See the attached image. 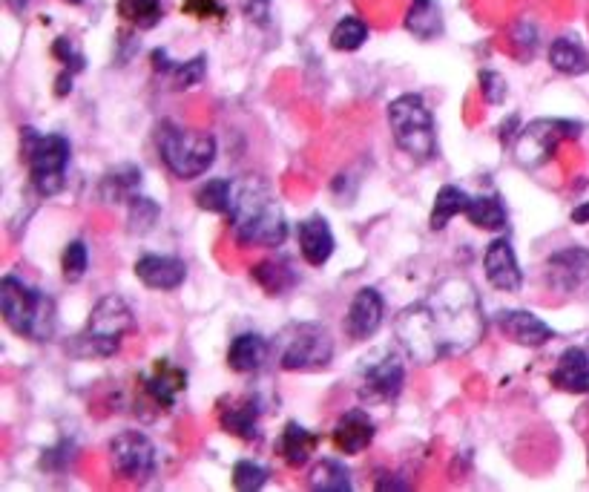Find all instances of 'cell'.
Listing matches in <instances>:
<instances>
[{
    "label": "cell",
    "mask_w": 589,
    "mask_h": 492,
    "mask_svg": "<svg viewBox=\"0 0 589 492\" xmlns=\"http://www.w3.org/2000/svg\"><path fill=\"white\" fill-rule=\"evenodd\" d=\"M268 484V469L253 461H239L233 467V487L239 492H256Z\"/></svg>",
    "instance_id": "d590c367"
},
{
    "label": "cell",
    "mask_w": 589,
    "mask_h": 492,
    "mask_svg": "<svg viewBox=\"0 0 589 492\" xmlns=\"http://www.w3.org/2000/svg\"><path fill=\"white\" fill-rule=\"evenodd\" d=\"M230 228L239 245L279 248L288 236V222L265 182L250 179L236 188L230 208Z\"/></svg>",
    "instance_id": "7a4b0ae2"
},
{
    "label": "cell",
    "mask_w": 589,
    "mask_h": 492,
    "mask_svg": "<svg viewBox=\"0 0 589 492\" xmlns=\"http://www.w3.org/2000/svg\"><path fill=\"white\" fill-rule=\"evenodd\" d=\"M365 41H368V24L363 18L348 15V18H340L337 26L331 29V47L337 52H357Z\"/></svg>",
    "instance_id": "d6a6232c"
},
{
    "label": "cell",
    "mask_w": 589,
    "mask_h": 492,
    "mask_svg": "<svg viewBox=\"0 0 589 492\" xmlns=\"http://www.w3.org/2000/svg\"><path fill=\"white\" fill-rule=\"evenodd\" d=\"M480 93H483V98H486L489 104H503V101H506V93H509V87H506L503 75L486 70V72H480Z\"/></svg>",
    "instance_id": "74e56055"
},
{
    "label": "cell",
    "mask_w": 589,
    "mask_h": 492,
    "mask_svg": "<svg viewBox=\"0 0 589 492\" xmlns=\"http://www.w3.org/2000/svg\"><path fill=\"white\" fill-rule=\"evenodd\" d=\"M259 418H262V403L259 398H242L222 403L219 409V423L227 435L242 438V441H256L259 438Z\"/></svg>",
    "instance_id": "44dd1931"
},
{
    "label": "cell",
    "mask_w": 589,
    "mask_h": 492,
    "mask_svg": "<svg viewBox=\"0 0 589 492\" xmlns=\"http://www.w3.org/2000/svg\"><path fill=\"white\" fill-rule=\"evenodd\" d=\"M0 311L3 323L26 340L46 343L55 334V303L18 277L0 282Z\"/></svg>",
    "instance_id": "3957f363"
},
{
    "label": "cell",
    "mask_w": 589,
    "mask_h": 492,
    "mask_svg": "<svg viewBox=\"0 0 589 492\" xmlns=\"http://www.w3.org/2000/svg\"><path fill=\"white\" fill-rule=\"evenodd\" d=\"M204 72H207V61H204V55H196L187 64H173V70L167 72V75H173V87L176 90H190V87L202 84Z\"/></svg>",
    "instance_id": "8d00e7d4"
},
{
    "label": "cell",
    "mask_w": 589,
    "mask_h": 492,
    "mask_svg": "<svg viewBox=\"0 0 589 492\" xmlns=\"http://www.w3.org/2000/svg\"><path fill=\"white\" fill-rule=\"evenodd\" d=\"M87 265H90V251L81 239L69 242L64 248V257H61V271H64V280L67 282H81L84 274H87Z\"/></svg>",
    "instance_id": "836d02e7"
},
{
    "label": "cell",
    "mask_w": 589,
    "mask_h": 492,
    "mask_svg": "<svg viewBox=\"0 0 589 492\" xmlns=\"http://www.w3.org/2000/svg\"><path fill=\"white\" fill-rule=\"evenodd\" d=\"M406 29L420 38V41H431L443 32V12L437 0H414L406 15Z\"/></svg>",
    "instance_id": "d4e9b609"
},
{
    "label": "cell",
    "mask_w": 589,
    "mask_h": 492,
    "mask_svg": "<svg viewBox=\"0 0 589 492\" xmlns=\"http://www.w3.org/2000/svg\"><path fill=\"white\" fill-rule=\"evenodd\" d=\"M26 6H29V0H9V9H12L15 15H23Z\"/></svg>",
    "instance_id": "7bdbcfd3"
},
{
    "label": "cell",
    "mask_w": 589,
    "mask_h": 492,
    "mask_svg": "<svg viewBox=\"0 0 589 492\" xmlns=\"http://www.w3.org/2000/svg\"><path fill=\"white\" fill-rule=\"evenodd\" d=\"M118 15L138 29H153L164 18V6L161 0H121Z\"/></svg>",
    "instance_id": "1f68e13d"
},
{
    "label": "cell",
    "mask_w": 589,
    "mask_h": 492,
    "mask_svg": "<svg viewBox=\"0 0 589 492\" xmlns=\"http://www.w3.org/2000/svg\"><path fill=\"white\" fill-rule=\"evenodd\" d=\"M67 3H84V0H67Z\"/></svg>",
    "instance_id": "ee69618b"
},
{
    "label": "cell",
    "mask_w": 589,
    "mask_h": 492,
    "mask_svg": "<svg viewBox=\"0 0 589 492\" xmlns=\"http://www.w3.org/2000/svg\"><path fill=\"white\" fill-rule=\"evenodd\" d=\"M319 444V435H314L311 429H305V426H299L296 421L285 423V429H282V435H279V455H282V461L288 464V467H305L308 461H311V455L317 452Z\"/></svg>",
    "instance_id": "7402d4cb"
},
{
    "label": "cell",
    "mask_w": 589,
    "mask_h": 492,
    "mask_svg": "<svg viewBox=\"0 0 589 492\" xmlns=\"http://www.w3.org/2000/svg\"><path fill=\"white\" fill-rule=\"evenodd\" d=\"M394 331L403 352L420 366L472 352L486 331L477 288L466 277L443 280L423 303L400 311Z\"/></svg>",
    "instance_id": "6da1fadb"
},
{
    "label": "cell",
    "mask_w": 589,
    "mask_h": 492,
    "mask_svg": "<svg viewBox=\"0 0 589 492\" xmlns=\"http://www.w3.org/2000/svg\"><path fill=\"white\" fill-rule=\"evenodd\" d=\"M498 326L512 343L529 346V349H541L555 337V331L532 311H500Z\"/></svg>",
    "instance_id": "9a60e30c"
},
{
    "label": "cell",
    "mask_w": 589,
    "mask_h": 492,
    "mask_svg": "<svg viewBox=\"0 0 589 492\" xmlns=\"http://www.w3.org/2000/svg\"><path fill=\"white\" fill-rule=\"evenodd\" d=\"M52 55H55L69 72L84 70V55H81V49L75 47L69 38H58V41L52 44Z\"/></svg>",
    "instance_id": "f35d334b"
},
{
    "label": "cell",
    "mask_w": 589,
    "mask_h": 492,
    "mask_svg": "<svg viewBox=\"0 0 589 492\" xmlns=\"http://www.w3.org/2000/svg\"><path fill=\"white\" fill-rule=\"evenodd\" d=\"M388 124L397 147L411 159L431 162L437 156V136H434V116L426 107L423 95L406 93L388 104Z\"/></svg>",
    "instance_id": "52a82bcc"
},
{
    "label": "cell",
    "mask_w": 589,
    "mask_h": 492,
    "mask_svg": "<svg viewBox=\"0 0 589 492\" xmlns=\"http://www.w3.org/2000/svg\"><path fill=\"white\" fill-rule=\"evenodd\" d=\"M133 326H136V320H133L130 305L118 294H107L95 303L87 326L72 340L69 352L75 357H113L121 349L124 337L133 331Z\"/></svg>",
    "instance_id": "277c9868"
},
{
    "label": "cell",
    "mask_w": 589,
    "mask_h": 492,
    "mask_svg": "<svg viewBox=\"0 0 589 492\" xmlns=\"http://www.w3.org/2000/svg\"><path fill=\"white\" fill-rule=\"evenodd\" d=\"M136 277L153 291H176L187 280V265L179 257L144 254L136 262Z\"/></svg>",
    "instance_id": "e0dca14e"
},
{
    "label": "cell",
    "mask_w": 589,
    "mask_h": 492,
    "mask_svg": "<svg viewBox=\"0 0 589 492\" xmlns=\"http://www.w3.org/2000/svg\"><path fill=\"white\" fill-rule=\"evenodd\" d=\"M253 280H256V285L268 297H282V294H288L294 288L299 277H296V271L291 268V262H285V259H265V262H259L253 268Z\"/></svg>",
    "instance_id": "cb8c5ba5"
},
{
    "label": "cell",
    "mask_w": 589,
    "mask_h": 492,
    "mask_svg": "<svg viewBox=\"0 0 589 492\" xmlns=\"http://www.w3.org/2000/svg\"><path fill=\"white\" fill-rule=\"evenodd\" d=\"M572 222H575V225H587L589 222V202L578 205V208L572 211Z\"/></svg>",
    "instance_id": "60d3db41"
},
{
    "label": "cell",
    "mask_w": 589,
    "mask_h": 492,
    "mask_svg": "<svg viewBox=\"0 0 589 492\" xmlns=\"http://www.w3.org/2000/svg\"><path fill=\"white\" fill-rule=\"evenodd\" d=\"M334 360V337L319 323H302L291 328L285 349L279 354V366L285 372H314L325 369Z\"/></svg>",
    "instance_id": "ba28073f"
},
{
    "label": "cell",
    "mask_w": 589,
    "mask_h": 492,
    "mask_svg": "<svg viewBox=\"0 0 589 492\" xmlns=\"http://www.w3.org/2000/svg\"><path fill=\"white\" fill-rule=\"evenodd\" d=\"M469 205H472V196H469L466 190L454 188V185H443V188L437 190V196H434L429 228L431 231H443L457 213H466Z\"/></svg>",
    "instance_id": "484cf974"
},
{
    "label": "cell",
    "mask_w": 589,
    "mask_h": 492,
    "mask_svg": "<svg viewBox=\"0 0 589 492\" xmlns=\"http://www.w3.org/2000/svg\"><path fill=\"white\" fill-rule=\"evenodd\" d=\"M184 12L196 15L199 21H207V18H222L225 6L222 0H184Z\"/></svg>",
    "instance_id": "ab89813d"
},
{
    "label": "cell",
    "mask_w": 589,
    "mask_h": 492,
    "mask_svg": "<svg viewBox=\"0 0 589 492\" xmlns=\"http://www.w3.org/2000/svg\"><path fill=\"white\" fill-rule=\"evenodd\" d=\"M296 239H299V254H302V259H305L311 268H322L328 259L334 257L337 239H334L331 225H328L322 216L305 219V222L299 225V231H296Z\"/></svg>",
    "instance_id": "ac0fdd59"
},
{
    "label": "cell",
    "mask_w": 589,
    "mask_h": 492,
    "mask_svg": "<svg viewBox=\"0 0 589 492\" xmlns=\"http://www.w3.org/2000/svg\"><path fill=\"white\" fill-rule=\"evenodd\" d=\"M308 487L317 492H348L354 487L351 472L337 464V461H322L311 469L308 475Z\"/></svg>",
    "instance_id": "f546056e"
},
{
    "label": "cell",
    "mask_w": 589,
    "mask_h": 492,
    "mask_svg": "<svg viewBox=\"0 0 589 492\" xmlns=\"http://www.w3.org/2000/svg\"><path fill=\"white\" fill-rule=\"evenodd\" d=\"M546 282L561 291L572 294L589 282V251L587 248H564L546 259Z\"/></svg>",
    "instance_id": "4fadbf2b"
},
{
    "label": "cell",
    "mask_w": 589,
    "mask_h": 492,
    "mask_svg": "<svg viewBox=\"0 0 589 492\" xmlns=\"http://www.w3.org/2000/svg\"><path fill=\"white\" fill-rule=\"evenodd\" d=\"M374 435H377V426L371 421V415L365 409H348L342 415L331 438H334V446L345 452V455H360L368 446L374 444Z\"/></svg>",
    "instance_id": "2e32d148"
},
{
    "label": "cell",
    "mask_w": 589,
    "mask_h": 492,
    "mask_svg": "<svg viewBox=\"0 0 589 492\" xmlns=\"http://www.w3.org/2000/svg\"><path fill=\"white\" fill-rule=\"evenodd\" d=\"M480 231H503L506 228V208L500 196H472V205L463 213Z\"/></svg>",
    "instance_id": "83f0119b"
},
{
    "label": "cell",
    "mask_w": 589,
    "mask_h": 492,
    "mask_svg": "<svg viewBox=\"0 0 589 492\" xmlns=\"http://www.w3.org/2000/svg\"><path fill=\"white\" fill-rule=\"evenodd\" d=\"M549 64L564 75H584V72H589V55L578 41L558 38L549 47Z\"/></svg>",
    "instance_id": "4316f807"
},
{
    "label": "cell",
    "mask_w": 589,
    "mask_h": 492,
    "mask_svg": "<svg viewBox=\"0 0 589 492\" xmlns=\"http://www.w3.org/2000/svg\"><path fill=\"white\" fill-rule=\"evenodd\" d=\"M159 219V205L147 196H133L130 199V231L133 234H147Z\"/></svg>",
    "instance_id": "e575fe53"
},
{
    "label": "cell",
    "mask_w": 589,
    "mask_h": 492,
    "mask_svg": "<svg viewBox=\"0 0 589 492\" xmlns=\"http://www.w3.org/2000/svg\"><path fill=\"white\" fill-rule=\"evenodd\" d=\"M265 360H268V340L262 334H250V331L239 334L227 349V366L239 375L259 372Z\"/></svg>",
    "instance_id": "603a6c76"
},
{
    "label": "cell",
    "mask_w": 589,
    "mask_h": 492,
    "mask_svg": "<svg viewBox=\"0 0 589 492\" xmlns=\"http://www.w3.org/2000/svg\"><path fill=\"white\" fill-rule=\"evenodd\" d=\"M233 196H236V185L230 179H210L199 193H196V205L202 211L210 213H230L233 208Z\"/></svg>",
    "instance_id": "4dcf8cb0"
},
{
    "label": "cell",
    "mask_w": 589,
    "mask_h": 492,
    "mask_svg": "<svg viewBox=\"0 0 589 492\" xmlns=\"http://www.w3.org/2000/svg\"><path fill=\"white\" fill-rule=\"evenodd\" d=\"M144 392L153 398V403H159L164 409H173L176 400L187 389V372L173 366L170 360H156V369L150 375L141 377Z\"/></svg>",
    "instance_id": "ffe728a7"
},
{
    "label": "cell",
    "mask_w": 589,
    "mask_h": 492,
    "mask_svg": "<svg viewBox=\"0 0 589 492\" xmlns=\"http://www.w3.org/2000/svg\"><path fill=\"white\" fill-rule=\"evenodd\" d=\"M386 317V303L377 288H360L345 311V334L357 343L374 337Z\"/></svg>",
    "instance_id": "7c38bea8"
},
{
    "label": "cell",
    "mask_w": 589,
    "mask_h": 492,
    "mask_svg": "<svg viewBox=\"0 0 589 492\" xmlns=\"http://www.w3.org/2000/svg\"><path fill=\"white\" fill-rule=\"evenodd\" d=\"M110 458H113L115 472L124 481H133V484H147L159 469L156 444L136 429H127V432L115 435L110 441Z\"/></svg>",
    "instance_id": "30bf717a"
},
{
    "label": "cell",
    "mask_w": 589,
    "mask_h": 492,
    "mask_svg": "<svg viewBox=\"0 0 589 492\" xmlns=\"http://www.w3.org/2000/svg\"><path fill=\"white\" fill-rule=\"evenodd\" d=\"M21 144L32 188L38 190V196H58L67 185V167L72 159L69 141L55 133H38L32 127H23Z\"/></svg>",
    "instance_id": "5b68a950"
},
{
    "label": "cell",
    "mask_w": 589,
    "mask_h": 492,
    "mask_svg": "<svg viewBox=\"0 0 589 492\" xmlns=\"http://www.w3.org/2000/svg\"><path fill=\"white\" fill-rule=\"evenodd\" d=\"M578 130L581 124H572V121H564V118H538V121H529L518 133V141H515V159L521 167H541L552 159V153L558 150V144L564 139H578Z\"/></svg>",
    "instance_id": "9c48e42d"
},
{
    "label": "cell",
    "mask_w": 589,
    "mask_h": 492,
    "mask_svg": "<svg viewBox=\"0 0 589 492\" xmlns=\"http://www.w3.org/2000/svg\"><path fill=\"white\" fill-rule=\"evenodd\" d=\"M483 271H486V280L492 288L498 291H506V294H518L523 285V271L518 265V257H515V248L509 239H495L486 254H483Z\"/></svg>",
    "instance_id": "5bb4252c"
},
{
    "label": "cell",
    "mask_w": 589,
    "mask_h": 492,
    "mask_svg": "<svg viewBox=\"0 0 589 492\" xmlns=\"http://www.w3.org/2000/svg\"><path fill=\"white\" fill-rule=\"evenodd\" d=\"M406 386V366L394 352H380L377 357L365 360L363 386L360 395L374 403H388L400 398Z\"/></svg>",
    "instance_id": "8fae6325"
},
{
    "label": "cell",
    "mask_w": 589,
    "mask_h": 492,
    "mask_svg": "<svg viewBox=\"0 0 589 492\" xmlns=\"http://www.w3.org/2000/svg\"><path fill=\"white\" fill-rule=\"evenodd\" d=\"M156 144L164 167L182 182L199 179L216 162V139L210 133L187 130L179 124H161Z\"/></svg>",
    "instance_id": "8992f818"
},
{
    "label": "cell",
    "mask_w": 589,
    "mask_h": 492,
    "mask_svg": "<svg viewBox=\"0 0 589 492\" xmlns=\"http://www.w3.org/2000/svg\"><path fill=\"white\" fill-rule=\"evenodd\" d=\"M549 383L569 395H589V352L581 346H569L558 357V366L552 369Z\"/></svg>",
    "instance_id": "d6986e66"
},
{
    "label": "cell",
    "mask_w": 589,
    "mask_h": 492,
    "mask_svg": "<svg viewBox=\"0 0 589 492\" xmlns=\"http://www.w3.org/2000/svg\"><path fill=\"white\" fill-rule=\"evenodd\" d=\"M141 185V170L133 167V164H124V167H115L113 173L104 176L101 182V196L107 202H130L136 196V188Z\"/></svg>",
    "instance_id": "f1b7e54d"
},
{
    "label": "cell",
    "mask_w": 589,
    "mask_h": 492,
    "mask_svg": "<svg viewBox=\"0 0 589 492\" xmlns=\"http://www.w3.org/2000/svg\"><path fill=\"white\" fill-rule=\"evenodd\" d=\"M55 93L58 95H67V93H72V72H64V75H61V78H58V90H55Z\"/></svg>",
    "instance_id": "b9f144b4"
}]
</instances>
